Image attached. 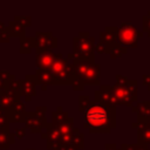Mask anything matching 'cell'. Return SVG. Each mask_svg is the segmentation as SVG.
Instances as JSON below:
<instances>
[{
  "instance_id": "cell-1",
  "label": "cell",
  "mask_w": 150,
  "mask_h": 150,
  "mask_svg": "<svg viewBox=\"0 0 150 150\" xmlns=\"http://www.w3.org/2000/svg\"><path fill=\"white\" fill-rule=\"evenodd\" d=\"M83 114V125L91 134H109L116 127V107L90 101Z\"/></svg>"
},
{
  "instance_id": "cell-2",
  "label": "cell",
  "mask_w": 150,
  "mask_h": 150,
  "mask_svg": "<svg viewBox=\"0 0 150 150\" xmlns=\"http://www.w3.org/2000/svg\"><path fill=\"white\" fill-rule=\"evenodd\" d=\"M112 93L116 105H129L132 108L138 98L137 81L129 80L122 75H116V83L112 86Z\"/></svg>"
},
{
  "instance_id": "cell-3",
  "label": "cell",
  "mask_w": 150,
  "mask_h": 150,
  "mask_svg": "<svg viewBox=\"0 0 150 150\" xmlns=\"http://www.w3.org/2000/svg\"><path fill=\"white\" fill-rule=\"evenodd\" d=\"M74 79L81 81L84 86H98L101 77V66L91 60H73Z\"/></svg>"
},
{
  "instance_id": "cell-4",
  "label": "cell",
  "mask_w": 150,
  "mask_h": 150,
  "mask_svg": "<svg viewBox=\"0 0 150 150\" xmlns=\"http://www.w3.org/2000/svg\"><path fill=\"white\" fill-rule=\"evenodd\" d=\"M53 79H54V86H68L73 84L74 79V73H73V64L69 63V60L64 59L62 53L59 54V57L56 61L47 68Z\"/></svg>"
},
{
  "instance_id": "cell-5",
  "label": "cell",
  "mask_w": 150,
  "mask_h": 150,
  "mask_svg": "<svg viewBox=\"0 0 150 150\" xmlns=\"http://www.w3.org/2000/svg\"><path fill=\"white\" fill-rule=\"evenodd\" d=\"M95 39L88 32H80L73 39V54L75 59L91 60L95 56Z\"/></svg>"
},
{
  "instance_id": "cell-6",
  "label": "cell",
  "mask_w": 150,
  "mask_h": 150,
  "mask_svg": "<svg viewBox=\"0 0 150 150\" xmlns=\"http://www.w3.org/2000/svg\"><path fill=\"white\" fill-rule=\"evenodd\" d=\"M111 30L116 38L118 45L124 48H136L138 45V39L143 36V33L138 32L131 22H122L121 26L111 27Z\"/></svg>"
},
{
  "instance_id": "cell-7",
  "label": "cell",
  "mask_w": 150,
  "mask_h": 150,
  "mask_svg": "<svg viewBox=\"0 0 150 150\" xmlns=\"http://www.w3.org/2000/svg\"><path fill=\"white\" fill-rule=\"evenodd\" d=\"M46 105H39L35 108L34 112H27L26 118L23 121L25 128L29 130L32 134H42L46 127L48 125L46 120Z\"/></svg>"
},
{
  "instance_id": "cell-8",
  "label": "cell",
  "mask_w": 150,
  "mask_h": 150,
  "mask_svg": "<svg viewBox=\"0 0 150 150\" xmlns=\"http://www.w3.org/2000/svg\"><path fill=\"white\" fill-rule=\"evenodd\" d=\"M33 46L36 53L52 50L57 47V38L50 32H36L33 38Z\"/></svg>"
},
{
  "instance_id": "cell-9",
  "label": "cell",
  "mask_w": 150,
  "mask_h": 150,
  "mask_svg": "<svg viewBox=\"0 0 150 150\" xmlns=\"http://www.w3.org/2000/svg\"><path fill=\"white\" fill-rule=\"evenodd\" d=\"M18 100H20V97L9 89L0 90V112L7 115Z\"/></svg>"
},
{
  "instance_id": "cell-10",
  "label": "cell",
  "mask_w": 150,
  "mask_h": 150,
  "mask_svg": "<svg viewBox=\"0 0 150 150\" xmlns=\"http://www.w3.org/2000/svg\"><path fill=\"white\" fill-rule=\"evenodd\" d=\"M95 102L116 107V101L112 93V86H100L98 90H95Z\"/></svg>"
},
{
  "instance_id": "cell-11",
  "label": "cell",
  "mask_w": 150,
  "mask_h": 150,
  "mask_svg": "<svg viewBox=\"0 0 150 150\" xmlns=\"http://www.w3.org/2000/svg\"><path fill=\"white\" fill-rule=\"evenodd\" d=\"M36 79L35 75L27 74L22 80V96L26 102H29L36 95Z\"/></svg>"
},
{
  "instance_id": "cell-12",
  "label": "cell",
  "mask_w": 150,
  "mask_h": 150,
  "mask_svg": "<svg viewBox=\"0 0 150 150\" xmlns=\"http://www.w3.org/2000/svg\"><path fill=\"white\" fill-rule=\"evenodd\" d=\"M60 53H54L52 50H47V52H41V53H36V66L38 69H45V68H49L59 57Z\"/></svg>"
},
{
  "instance_id": "cell-13",
  "label": "cell",
  "mask_w": 150,
  "mask_h": 150,
  "mask_svg": "<svg viewBox=\"0 0 150 150\" xmlns=\"http://www.w3.org/2000/svg\"><path fill=\"white\" fill-rule=\"evenodd\" d=\"M26 115H27V111L25 109V104L20 100H18L14 103L12 110L7 114L11 123L12 122L13 123H23V121L26 118Z\"/></svg>"
},
{
  "instance_id": "cell-14",
  "label": "cell",
  "mask_w": 150,
  "mask_h": 150,
  "mask_svg": "<svg viewBox=\"0 0 150 150\" xmlns=\"http://www.w3.org/2000/svg\"><path fill=\"white\" fill-rule=\"evenodd\" d=\"M132 128L137 130V143L150 144V123L149 122H136L132 123Z\"/></svg>"
},
{
  "instance_id": "cell-15",
  "label": "cell",
  "mask_w": 150,
  "mask_h": 150,
  "mask_svg": "<svg viewBox=\"0 0 150 150\" xmlns=\"http://www.w3.org/2000/svg\"><path fill=\"white\" fill-rule=\"evenodd\" d=\"M132 111L137 114L138 122H148L150 120V101L138 102L132 107Z\"/></svg>"
},
{
  "instance_id": "cell-16",
  "label": "cell",
  "mask_w": 150,
  "mask_h": 150,
  "mask_svg": "<svg viewBox=\"0 0 150 150\" xmlns=\"http://www.w3.org/2000/svg\"><path fill=\"white\" fill-rule=\"evenodd\" d=\"M35 79H36L38 84L41 86L42 90H46L48 86H54V79H53L50 71L47 68H45V69H36Z\"/></svg>"
},
{
  "instance_id": "cell-17",
  "label": "cell",
  "mask_w": 150,
  "mask_h": 150,
  "mask_svg": "<svg viewBox=\"0 0 150 150\" xmlns=\"http://www.w3.org/2000/svg\"><path fill=\"white\" fill-rule=\"evenodd\" d=\"M8 27H9V30L12 33V36H16L19 39L26 36V27L22 26L21 23H19V22L13 20V21H9Z\"/></svg>"
},
{
  "instance_id": "cell-18",
  "label": "cell",
  "mask_w": 150,
  "mask_h": 150,
  "mask_svg": "<svg viewBox=\"0 0 150 150\" xmlns=\"http://www.w3.org/2000/svg\"><path fill=\"white\" fill-rule=\"evenodd\" d=\"M13 143H15V136L9 131L0 130V149H8Z\"/></svg>"
},
{
  "instance_id": "cell-19",
  "label": "cell",
  "mask_w": 150,
  "mask_h": 150,
  "mask_svg": "<svg viewBox=\"0 0 150 150\" xmlns=\"http://www.w3.org/2000/svg\"><path fill=\"white\" fill-rule=\"evenodd\" d=\"M5 89H9L11 91H13L15 95H18L19 97L22 96V80H16V79H12L7 87Z\"/></svg>"
},
{
  "instance_id": "cell-20",
  "label": "cell",
  "mask_w": 150,
  "mask_h": 150,
  "mask_svg": "<svg viewBox=\"0 0 150 150\" xmlns=\"http://www.w3.org/2000/svg\"><path fill=\"white\" fill-rule=\"evenodd\" d=\"M33 38H21L20 39V53L21 54H29L33 49Z\"/></svg>"
},
{
  "instance_id": "cell-21",
  "label": "cell",
  "mask_w": 150,
  "mask_h": 150,
  "mask_svg": "<svg viewBox=\"0 0 150 150\" xmlns=\"http://www.w3.org/2000/svg\"><path fill=\"white\" fill-rule=\"evenodd\" d=\"M12 79H15V77L8 70H0V90H4Z\"/></svg>"
},
{
  "instance_id": "cell-22",
  "label": "cell",
  "mask_w": 150,
  "mask_h": 150,
  "mask_svg": "<svg viewBox=\"0 0 150 150\" xmlns=\"http://www.w3.org/2000/svg\"><path fill=\"white\" fill-rule=\"evenodd\" d=\"M127 52H128L127 48L122 47L121 45H116V46H114V47L109 50V56H110L111 59H117V57H121L122 55H124Z\"/></svg>"
},
{
  "instance_id": "cell-23",
  "label": "cell",
  "mask_w": 150,
  "mask_h": 150,
  "mask_svg": "<svg viewBox=\"0 0 150 150\" xmlns=\"http://www.w3.org/2000/svg\"><path fill=\"white\" fill-rule=\"evenodd\" d=\"M12 38V33L9 30V27H6L0 21V42H8Z\"/></svg>"
},
{
  "instance_id": "cell-24",
  "label": "cell",
  "mask_w": 150,
  "mask_h": 150,
  "mask_svg": "<svg viewBox=\"0 0 150 150\" xmlns=\"http://www.w3.org/2000/svg\"><path fill=\"white\" fill-rule=\"evenodd\" d=\"M121 150H150V149H148V145L141 144V143H136V144H125V143H123L121 145Z\"/></svg>"
},
{
  "instance_id": "cell-25",
  "label": "cell",
  "mask_w": 150,
  "mask_h": 150,
  "mask_svg": "<svg viewBox=\"0 0 150 150\" xmlns=\"http://www.w3.org/2000/svg\"><path fill=\"white\" fill-rule=\"evenodd\" d=\"M9 118L6 114L0 112V130H5V131H9Z\"/></svg>"
},
{
  "instance_id": "cell-26",
  "label": "cell",
  "mask_w": 150,
  "mask_h": 150,
  "mask_svg": "<svg viewBox=\"0 0 150 150\" xmlns=\"http://www.w3.org/2000/svg\"><path fill=\"white\" fill-rule=\"evenodd\" d=\"M90 102V98L89 96H86V95H80L79 96V111H83L86 109V107L88 105V103Z\"/></svg>"
},
{
  "instance_id": "cell-27",
  "label": "cell",
  "mask_w": 150,
  "mask_h": 150,
  "mask_svg": "<svg viewBox=\"0 0 150 150\" xmlns=\"http://www.w3.org/2000/svg\"><path fill=\"white\" fill-rule=\"evenodd\" d=\"M14 21L21 23V25L25 26V27H29L30 23H32L30 16H19V15H16V16H14Z\"/></svg>"
},
{
  "instance_id": "cell-28",
  "label": "cell",
  "mask_w": 150,
  "mask_h": 150,
  "mask_svg": "<svg viewBox=\"0 0 150 150\" xmlns=\"http://www.w3.org/2000/svg\"><path fill=\"white\" fill-rule=\"evenodd\" d=\"M142 25H143V32H146L148 35L150 36V11L148 12L146 15L143 16Z\"/></svg>"
},
{
  "instance_id": "cell-29",
  "label": "cell",
  "mask_w": 150,
  "mask_h": 150,
  "mask_svg": "<svg viewBox=\"0 0 150 150\" xmlns=\"http://www.w3.org/2000/svg\"><path fill=\"white\" fill-rule=\"evenodd\" d=\"M71 87H73V89H74L75 91H82V90L84 89V87H86V86H84L81 81H79V80H74V81H73Z\"/></svg>"
},
{
  "instance_id": "cell-30",
  "label": "cell",
  "mask_w": 150,
  "mask_h": 150,
  "mask_svg": "<svg viewBox=\"0 0 150 150\" xmlns=\"http://www.w3.org/2000/svg\"><path fill=\"white\" fill-rule=\"evenodd\" d=\"M25 134H26V128H20V129H16V131L14 132V136L15 138H22L25 137Z\"/></svg>"
},
{
  "instance_id": "cell-31",
  "label": "cell",
  "mask_w": 150,
  "mask_h": 150,
  "mask_svg": "<svg viewBox=\"0 0 150 150\" xmlns=\"http://www.w3.org/2000/svg\"><path fill=\"white\" fill-rule=\"evenodd\" d=\"M143 84L148 87V89L150 90V74H144L143 75Z\"/></svg>"
},
{
  "instance_id": "cell-32",
  "label": "cell",
  "mask_w": 150,
  "mask_h": 150,
  "mask_svg": "<svg viewBox=\"0 0 150 150\" xmlns=\"http://www.w3.org/2000/svg\"><path fill=\"white\" fill-rule=\"evenodd\" d=\"M105 150H118V149L116 148L115 143H109V144H105Z\"/></svg>"
},
{
  "instance_id": "cell-33",
  "label": "cell",
  "mask_w": 150,
  "mask_h": 150,
  "mask_svg": "<svg viewBox=\"0 0 150 150\" xmlns=\"http://www.w3.org/2000/svg\"><path fill=\"white\" fill-rule=\"evenodd\" d=\"M54 150H75V149H71V148H67V146H60L57 149H54Z\"/></svg>"
},
{
  "instance_id": "cell-34",
  "label": "cell",
  "mask_w": 150,
  "mask_h": 150,
  "mask_svg": "<svg viewBox=\"0 0 150 150\" xmlns=\"http://www.w3.org/2000/svg\"><path fill=\"white\" fill-rule=\"evenodd\" d=\"M27 150H34V149H27Z\"/></svg>"
},
{
  "instance_id": "cell-35",
  "label": "cell",
  "mask_w": 150,
  "mask_h": 150,
  "mask_svg": "<svg viewBox=\"0 0 150 150\" xmlns=\"http://www.w3.org/2000/svg\"><path fill=\"white\" fill-rule=\"evenodd\" d=\"M118 150H121V149H118Z\"/></svg>"
}]
</instances>
